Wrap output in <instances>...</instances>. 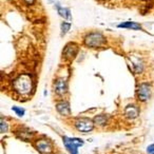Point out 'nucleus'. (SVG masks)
Here are the masks:
<instances>
[{
    "instance_id": "obj_1",
    "label": "nucleus",
    "mask_w": 154,
    "mask_h": 154,
    "mask_svg": "<svg viewBox=\"0 0 154 154\" xmlns=\"http://www.w3.org/2000/svg\"><path fill=\"white\" fill-rule=\"evenodd\" d=\"M33 82L28 75H21L14 82V88L20 94H29L32 91Z\"/></svg>"
},
{
    "instance_id": "obj_2",
    "label": "nucleus",
    "mask_w": 154,
    "mask_h": 154,
    "mask_svg": "<svg viewBox=\"0 0 154 154\" xmlns=\"http://www.w3.org/2000/svg\"><path fill=\"white\" fill-rule=\"evenodd\" d=\"M85 43H86L88 47L97 48V47H101L103 45H105L106 39L101 33L95 32V33H91V34L87 35L86 38H85Z\"/></svg>"
},
{
    "instance_id": "obj_3",
    "label": "nucleus",
    "mask_w": 154,
    "mask_h": 154,
    "mask_svg": "<svg viewBox=\"0 0 154 154\" xmlns=\"http://www.w3.org/2000/svg\"><path fill=\"white\" fill-rule=\"evenodd\" d=\"M63 145L70 154H78V149L84 145V141L79 138H70L64 136Z\"/></svg>"
},
{
    "instance_id": "obj_4",
    "label": "nucleus",
    "mask_w": 154,
    "mask_h": 154,
    "mask_svg": "<svg viewBox=\"0 0 154 154\" xmlns=\"http://www.w3.org/2000/svg\"><path fill=\"white\" fill-rule=\"evenodd\" d=\"M75 127L80 132H90L94 128V124L89 118H79V119H77L76 122H75Z\"/></svg>"
},
{
    "instance_id": "obj_5",
    "label": "nucleus",
    "mask_w": 154,
    "mask_h": 154,
    "mask_svg": "<svg viewBox=\"0 0 154 154\" xmlns=\"http://www.w3.org/2000/svg\"><path fill=\"white\" fill-rule=\"evenodd\" d=\"M137 96L140 101H146L150 97V86L147 84H143L137 89Z\"/></svg>"
},
{
    "instance_id": "obj_6",
    "label": "nucleus",
    "mask_w": 154,
    "mask_h": 154,
    "mask_svg": "<svg viewBox=\"0 0 154 154\" xmlns=\"http://www.w3.org/2000/svg\"><path fill=\"white\" fill-rule=\"evenodd\" d=\"M36 148L40 153L42 154H50L52 152V145L47 140H38L36 143Z\"/></svg>"
},
{
    "instance_id": "obj_7",
    "label": "nucleus",
    "mask_w": 154,
    "mask_h": 154,
    "mask_svg": "<svg viewBox=\"0 0 154 154\" xmlns=\"http://www.w3.org/2000/svg\"><path fill=\"white\" fill-rule=\"evenodd\" d=\"M138 108L135 107L134 105H129L128 107L126 108V110H125V114H126V116L128 118H130V119H134V118H136L137 116H138Z\"/></svg>"
},
{
    "instance_id": "obj_8",
    "label": "nucleus",
    "mask_w": 154,
    "mask_h": 154,
    "mask_svg": "<svg viewBox=\"0 0 154 154\" xmlns=\"http://www.w3.org/2000/svg\"><path fill=\"white\" fill-rule=\"evenodd\" d=\"M66 90H68V86H66V80L63 79L57 80V82L55 84V92L59 95H63L66 92Z\"/></svg>"
},
{
    "instance_id": "obj_9",
    "label": "nucleus",
    "mask_w": 154,
    "mask_h": 154,
    "mask_svg": "<svg viewBox=\"0 0 154 154\" xmlns=\"http://www.w3.org/2000/svg\"><path fill=\"white\" fill-rule=\"evenodd\" d=\"M57 111L61 115H69L70 114V105L66 101H62L57 105Z\"/></svg>"
},
{
    "instance_id": "obj_10",
    "label": "nucleus",
    "mask_w": 154,
    "mask_h": 154,
    "mask_svg": "<svg viewBox=\"0 0 154 154\" xmlns=\"http://www.w3.org/2000/svg\"><path fill=\"white\" fill-rule=\"evenodd\" d=\"M118 28L122 29H130V30H140V24L136 22H124L118 24Z\"/></svg>"
},
{
    "instance_id": "obj_11",
    "label": "nucleus",
    "mask_w": 154,
    "mask_h": 154,
    "mask_svg": "<svg viewBox=\"0 0 154 154\" xmlns=\"http://www.w3.org/2000/svg\"><path fill=\"white\" fill-rule=\"evenodd\" d=\"M77 52V47H75L74 45H69L64 50V54H68V57H73L75 56Z\"/></svg>"
},
{
    "instance_id": "obj_12",
    "label": "nucleus",
    "mask_w": 154,
    "mask_h": 154,
    "mask_svg": "<svg viewBox=\"0 0 154 154\" xmlns=\"http://www.w3.org/2000/svg\"><path fill=\"white\" fill-rule=\"evenodd\" d=\"M58 13L61 17H63L64 19H70L71 18V14H70V11L68 9H63L61 7H58Z\"/></svg>"
},
{
    "instance_id": "obj_13",
    "label": "nucleus",
    "mask_w": 154,
    "mask_h": 154,
    "mask_svg": "<svg viewBox=\"0 0 154 154\" xmlns=\"http://www.w3.org/2000/svg\"><path fill=\"white\" fill-rule=\"evenodd\" d=\"M133 61V64H134V70L136 73H139L143 71V63H141V61L139 59H137V58H134V59L132 60Z\"/></svg>"
},
{
    "instance_id": "obj_14",
    "label": "nucleus",
    "mask_w": 154,
    "mask_h": 154,
    "mask_svg": "<svg viewBox=\"0 0 154 154\" xmlns=\"http://www.w3.org/2000/svg\"><path fill=\"white\" fill-rule=\"evenodd\" d=\"M106 122H107V118L105 117L103 115H99V116H96L94 119V122L97 125H99V126H103V125L106 124Z\"/></svg>"
},
{
    "instance_id": "obj_15",
    "label": "nucleus",
    "mask_w": 154,
    "mask_h": 154,
    "mask_svg": "<svg viewBox=\"0 0 154 154\" xmlns=\"http://www.w3.org/2000/svg\"><path fill=\"white\" fill-rule=\"evenodd\" d=\"M13 110L19 117H22V116L24 115V113H26V111H24L22 108H19V107H13Z\"/></svg>"
},
{
    "instance_id": "obj_16",
    "label": "nucleus",
    "mask_w": 154,
    "mask_h": 154,
    "mask_svg": "<svg viewBox=\"0 0 154 154\" xmlns=\"http://www.w3.org/2000/svg\"><path fill=\"white\" fill-rule=\"evenodd\" d=\"M70 30V24L69 23H62V26H61V31H62V34H66L68 31Z\"/></svg>"
},
{
    "instance_id": "obj_17",
    "label": "nucleus",
    "mask_w": 154,
    "mask_h": 154,
    "mask_svg": "<svg viewBox=\"0 0 154 154\" xmlns=\"http://www.w3.org/2000/svg\"><path fill=\"white\" fill-rule=\"evenodd\" d=\"M147 151H148V153H150V154H154V143L153 145H150L149 147L147 148Z\"/></svg>"
},
{
    "instance_id": "obj_18",
    "label": "nucleus",
    "mask_w": 154,
    "mask_h": 154,
    "mask_svg": "<svg viewBox=\"0 0 154 154\" xmlns=\"http://www.w3.org/2000/svg\"><path fill=\"white\" fill-rule=\"evenodd\" d=\"M5 122L2 119V122H1V132H5Z\"/></svg>"
},
{
    "instance_id": "obj_19",
    "label": "nucleus",
    "mask_w": 154,
    "mask_h": 154,
    "mask_svg": "<svg viewBox=\"0 0 154 154\" xmlns=\"http://www.w3.org/2000/svg\"><path fill=\"white\" fill-rule=\"evenodd\" d=\"M26 1L28 3H33V2H34V0H26Z\"/></svg>"
}]
</instances>
